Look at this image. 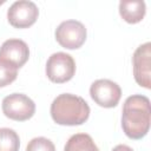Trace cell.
I'll use <instances>...</instances> for the list:
<instances>
[{
    "instance_id": "6da1fadb",
    "label": "cell",
    "mask_w": 151,
    "mask_h": 151,
    "mask_svg": "<svg viewBox=\"0 0 151 151\" xmlns=\"http://www.w3.org/2000/svg\"><path fill=\"white\" fill-rule=\"evenodd\" d=\"M150 99L142 94L127 97L124 101L122 113V127L126 137L133 140L144 138L150 130Z\"/></svg>"
},
{
    "instance_id": "7a4b0ae2",
    "label": "cell",
    "mask_w": 151,
    "mask_h": 151,
    "mask_svg": "<svg viewBox=\"0 0 151 151\" xmlns=\"http://www.w3.org/2000/svg\"><path fill=\"white\" fill-rule=\"evenodd\" d=\"M51 117L59 125H81L90 117V106L79 96L63 93L54 98L51 104Z\"/></svg>"
},
{
    "instance_id": "3957f363",
    "label": "cell",
    "mask_w": 151,
    "mask_h": 151,
    "mask_svg": "<svg viewBox=\"0 0 151 151\" xmlns=\"http://www.w3.org/2000/svg\"><path fill=\"white\" fill-rule=\"evenodd\" d=\"M45 71L52 83L64 84L73 78L76 73V61L72 55L65 52H57L47 59Z\"/></svg>"
},
{
    "instance_id": "277c9868",
    "label": "cell",
    "mask_w": 151,
    "mask_h": 151,
    "mask_svg": "<svg viewBox=\"0 0 151 151\" xmlns=\"http://www.w3.org/2000/svg\"><path fill=\"white\" fill-rule=\"evenodd\" d=\"M1 109L7 118L17 122L28 120L35 113L34 101L24 93H12L5 97Z\"/></svg>"
},
{
    "instance_id": "5b68a950",
    "label": "cell",
    "mask_w": 151,
    "mask_h": 151,
    "mask_svg": "<svg viewBox=\"0 0 151 151\" xmlns=\"http://www.w3.org/2000/svg\"><path fill=\"white\" fill-rule=\"evenodd\" d=\"M57 42L66 50H77L84 45L87 37V31L83 22L78 20H65L59 24L55 29Z\"/></svg>"
},
{
    "instance_id": "8992f818",
    "label": "cell",
    "mask_w": 151,
    "mask_h": 151,
    "mask_svg": "<svg viewBox=\"0 0 151 151\" xmlns=\"http://www.w3.org/2000/svg\"><path fill=\"white\" fill-rule=\"evenodd\" d=\"M90 96L99 106L111 109L118 105L122 97V88L117 83L110 79H98L92 83Z\"/></svg>"
},
{
    "instance_id": "52a82bcc",
    "label": "cell",
    "mask_w": 151,
    "mask_h": 151,
    "mask_svg": "<svg viewBox=\"0 0 151 151\" xmlns=\"http://www.w3.org/2000/svg\"><path fill=\"white\" fill-rule=\"evenodd\" d=\"M39 9L33 1L19 0L11 5L7 11V20L15 28H28L38 19Z\"/></svg>"
},
{
    "instance_id": "ba28073f",
    "label": "cell",
    "mask_w": 151,
    "mask_h": 151,
    "mask_svg": "<svg viewBox=\"0 0 151 151\" xmlns=\"http://www.w3.org/2000/svg\"><path fill=\"white\" fill-rule=\"evenodd\" d=\"M133 77L136 83L150 90L151 88V44L147 41L138 46L132 55Z\"/></svg>"
},
{
    "instance_id": "9c48e42d",
    "label": "cell",
    "mask_w": 151,
    "mask_h": 151,
    "mask_svg": "<svg viewBox=\"0 0 151 151\" xmlns=\"http://www.w3.org/2000/svg\"><path fill=\"white\" fill-rule=\"evenodd\" d=\"M29 58V48L21 39H8L0 47V61L14 67H22Z\"/></svg>"
},
{
    "instance_id": "30bf717a",
    "label": "cell",
    "mask_w": 151,
    "mask_h": 151,
    "mask_svg": "<svg viewBox=\"0 0 151 151\" xmlns=\"http://www.w3.org/2000/svg\"><path fill=\"white\" fill-rule=\"evenodd\" d=\"M146 13L144 1H120L119 14L127 24H138L143 20Z\"/></svg>"
},
{
    "instance_id": "8fae6325",
    "label": "cell",
    "mask_w": 151,
    "mask_h": 151,
    "mask_svg": "<svg viewBox=\"0 0 151 151\" xmlns=\"http://www.w3.org/2000/svg\"><path fill=\"white\" fill-rule=\"evenodd\" d=\"M64 151H99V149L90 134L76 133L68 138Z\"/></svg>"
},
{
    "instance_id": "7c38bea8",
    "label": "cell",
    "mask_w": 151,
    "mask_h": 151,
    "mask_svg": "<svg viewBox=\"0 0 151 151\" xmlns=\"http://www.w3.org/2000/svg\"><path fill=\"white\" fill-rule=\"evenodd\" d=\"M20 138L18 133L9 127L0 129V151H19Z\"/></svg>"
},
{
    "instance_id": "4fadbf2b",
    "label": "cell",
    "mask_w": 151,
    "mask_h": 151,
    "mask_svg": "<svg viewBox=\"0 0 151 151\" xmlns=\"http://www.w3.org/2000/svg\"><path fill=\"white\" fill-rule=\"evenodd\" d=\"M26 151H55V146L48 138L35 137L28 142Z\"/></svg>"
},
{
    "instance_id": "5bb4252c",
    "label": "cell",
    "mask_w": 151,
    "mask_h": 151,
    "mask_svg": "<svg viewBox=\"0 0 151 151\" xmlns=\"http://www.w3.org/2000/svg\"><path fill=\"white\" fill-rule=\"evenodd\" d=\"M18 76V70L0 61V87H5L12 84Z\"/></svg>"
},
{
    "instance_id": "9a60e30c",
    "label": "cell",
    "mask_w": 151,
    "mask_h": 151,
    "mask_svg": "<svg viewBox=\"0 0 151 151\" xmlns=\"http://www.w3.org/2000/svg\"><path fill=\"white\" fill-rule=\"evenodd\" d=\"M112 151H133V149H131L125 144H118L112 149Z\"/></svg>"
}]
</instances>
